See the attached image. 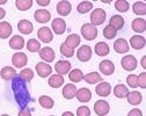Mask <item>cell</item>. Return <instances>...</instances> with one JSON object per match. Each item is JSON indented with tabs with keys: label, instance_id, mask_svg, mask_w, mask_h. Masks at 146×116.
<instances>
[{
	"label": "cell",
	"instance_id": "8992f818",
	"mask_svg": "<svg viewBox=\"0 0 146 116\" xmlns=\"http://www.w3.org/2000/svg\"><path fill=\"white\" fill-rule=\"evenodd\" d=\"M109 110H110V106L106 100H98L94 103V111L99 116H106Z\"/></svg>",
	"mask_w": 146,
	"mask_h": 116
},
{
	"label": "cell",
	"instance_id": "f6af8a7d",
	"mask_svg": "<svg viewBox=\"0 0 146 116\" xmlns=\"http://www.w3.org/2000/svg\"><path fill=\"white\" fill-rule=\"evenodd\" d=\"M137 77H138V86L141 88H146V73L141 72Z\"/></svg>",
	"mask_w": 146,
	"mask_h": 116
},
{
	"label": "cell",
	"instance_id": "74e56055",
	"mask_svg": "<svg viewBox=\"0 0 146 116\" xmlns=\"http://www.w3.org/2000/svg\"><path fill=\"white\" fill-rule=\"evenodd\" d=\"M93 8V4L90 1H81L78 6H77V11L80 14H86L88 12H90Z\"/></svg>",
	"mask_w": 146,
	"mask_h": 116
},
{
	"label": "cell",
	"instance_id": "681fc988",
	"mask_svg": "<svg viewBox=\"0 0 146 116\" xmlns=\"http://www.w3.org/2000/svg\"><path fill=\"white\" fill-rule=\"evenodd\" d=\"M5 15H6V12H5V9L0 7V20H1V19H4V17H5Z\"/></svg>",
	"mask_w": 146,
	"mask_h": 116
},
{
	"label": "cell",
	"instance_id": "f546056e",
	"mask_svg": "<svg viewBox=\"0 0 146 116\" xmlns=\"http://www.w3.org/2000/svg\"><path fill=\"white\" fill-rule=\"evenodd\" d=\"M84 80L90 85H93V84H98V83H101L102 81V78H101V75L98 73V72H90L86 75H84Z\"/></svg>",
	"mask_w": 146,
	"mask_h": 116
},
{
	"label": "cell",
	"instance_id": "816d5d0a",
	"mask_svg": "<svg viewBox=\"0 0 146 116\" xmlns=\"http://www.w3.org/2000/svg\"><path fill=\"white\" fill-rule=\"evenodd\" d=\"M62 116H74V114H73L72 111H65V113H63Z\"/></svg>",
	"mask_w": 146,
	"mask_h": 116
},
{
	"label": "cell",
	"instance_id": "d6a6232c",
	"mask_svg": "<svg viewBox=\"0 0 146 116\" xmlns=\"http://www.w3.org/2000/svg\"><path fill=\"white\" fill-rule=\"evenodd\" d=\"M68 78L73 83H79L84 79V73L81 70L76 69V70H72L71 72H68Z\"/></svg>",
	"mask_w": 146,
	"mask_h": 116
},
{
	"label": "cell",
	"instance_id": "4fadbf2b",
	"mask_svg": "<svg viewBox=\"0 0 146 116\" xmlns=\"http://www.w3.org/2000/svg\"><path fill=\"white\" fill-rule=\"evenodd\" d=\"M99 69L104 75H111L114 73V71H115V65H114V63L111 61H107L106 59V61H102L100 63Z\"/></svg>",
	"mask_w": 146,
	"mask_h": 116
},
{
	"label": "cell",
	"instance_id": "277c9868",
	"mask_svg": "<svg viewBox=\"0 0 146 116\" xmlns=\"http://www.w3.org/2000/svg\"><path fill=\"white\" fill-rule=\"evenodd\" d=\"M106 12L102 8H95L90 14V22L93 26H100L106 21Z\"/></svg>",
	"mask_w": 146,
	"mask_h": 116
},
{
	"label": "cell",
	"instance_id": "ab89813d",
	"mask_svg": "<svg viewBox=\"0 0 146 116\" xmlns=\"http://www.w3.org/2000/svg\"><path fill=\"white\" fill-rule=\"evenodd\" d=\"M115 8L121 13H125L129 11L130 5L127 1H125V0H117V1H115Z\"/></svg>",
	"mask_w": 146,
	"mask_h": 116
},
{
	"label": "cell",
	"instance_id": "60d3db41",
	"mask_svg": "<svg viewBox=\"0 0 146 116\" xmlns=\"http://www.w3.org/2000/svg\"><path fill=\"white\" fill-rule=\"evenodd\" d=\"M19 77L23 80V81H30L34 78V71L31 69H25L20 72Z\"/></svg>",
	"mask_w": 146,
	"mask_h": 116
},
{
	"label": "cell",
	"instance_id": "83f0119b",
	"mask_svg": "<svg viewBox=\"0 0 146 116\" xmlns=\"http://www.w3.org/2000/svg\"><path fill=\"white\" fill-rule=\"evenodd\" d=\"M48 83H49V86H51L52 88H59L64 84V78L63 75H59V74H52L49 78Z\"/></svg>",
	"mask_w": 146,
	"mask_h": 116
},
{
	"label": "cell",
	"instance_id": "6da1fadb",
	"mask_svg": "<svg viewBox=\"0 0 146 116\" xmlns=\"http://www.w3.org/2000/svg\"><path fill=\"white\" fill-rule=\"evenodd\" d=\"M12 88L14 92L16 103L22 109H25L30 101V94L28 92V88H27L25 81L20 78V77H15V78L12 80Z\"/></svg>",
	"mask_w": 146,
	"mask_h": 116
},
{
	"label": "cell",
	"instance_id": "44dd1931",
	"mask_svg": "<svg viewBox=\"0 0 146 116\" xmlns=\"http://www.w3.org/2000/svg\"><path fill=\"white\" fill-rule=\"evenodd\" d=\"M66 47H68L70 49H73L77 48L79 44H80V36L78 34H71L66 37L65 40V43H64Z\"/></svg>",
	"mask_w": 146,
	"mask_h": 116
},
{
	"label": "cell",
	"instance_id": "9a60e30c",
	"mask_svg": "<svg viewBox=\"0 0 146 116\" xmlns=\"http://www.w3.org/2000/svg\"><path fill=\"white\" fill-rule=\"evenodd\" d=\"M95 92H96V94L99 95V96H108L109 94L111 93V86H110V84L109 83H106V81H101L98 86H96V88H95Z\"/></svg>",
	"mask_w": 146,
	"mask_h": 116
},
{
	"label": "cell",
	"instance_id": "ac0fdd59",
	"mask_svg": "<svg viewBox=\"0 0 146 116\" xmlns=\"http://www.w3.org/2000/svg\"><path fill=\"white\" fill-rule=\"evenodd\" d=\"M126 99H127V102L132 106H137L139 103H141L143 101V95L140 92H137V91H132V92H129L126 95Z\"/></svg>",
	"mask_w": 146,
	"mask_h": 116
},
{
	"label": "cell",
	"instance_id": "30bf717a",
	"mask_svg": "<svg viewBox=\"0 0 146 116\" xmlns=\"http://www.w3.org/2000/svg\"><path fill=\"white\" fill-rule=\"evenodd\" d=\"M37 36L40 38V41L44 42V43H49L52 41L53 38V35H52V31L49 27H42L38 29L37 31Z\"/></svg>",
	"mask_w": 146,
	"mask_h": 116
},
{
	"label": "cell",
	"instance_id": "8fae6325",
	"mask_svg": "<svg viewBox=\"0 0 146 116\" xmlns=\"http://www.w3.org/2000/svg\"><path fill=\"white\" fill-rule=\"evenodd\" d=\"M34 17L38 23H46L51 19V14L46 9H37L34 13Z\"/></svg>",
	"mask_w": 146,
	"mask_h": 116
},
{
	"label": "cell",
	"instance_id": "ee69618b",
	"mask_svg": "<svg viewBox=\"0 0 146 116\" xmlns=\"http://www.w3.org/2000/svg\"><path fill=\"white\" fill-rule=\"evenodd\" d=\"M77 115L78 116H90V109L86 106H81L77 109Z\"/></svg>",
	"mask_w": 146,
	"mask_h": 116
},
{
	"label": "cell",
	"instance_id": "7402d4cb",
	"mask_svg": "<svg viewBox=\"0 0 146 116\" xmlns=\"http://www.w3.org/2000/svg\"><path fill=\"white\" fill-rule=\"evenodd\" d=\"M17 29H19L20 33L25 34V35H29L33 33L34 30V26L30 21L28 20H21L19 23H17Z\"/></svg>",
	"mask_w": 146,
	"mask_h": 116
},
{
	"label": "cell",
	"instance_id": "e575fe53",
	"mask_svg": "<svg viewBox=\"0 0 146 116\" xmlns=\"http://www.w3.org/2000/svg\"><path fill=\"white\" fill-rule=\"evenodd\" d=\"M15 5L19 11H28L33 6V0H16Z\"/></svg>",
	"mask_w": 146,
	"mask_h": 116
},
{
	"label": "cell",
	"instance_id": "8d00e7d4",
	"mask_svg": "<svg viewBox=\"0 0 146 116\" xmlns=\"http://www.w3.org/2000/svg\"><path fill=\"white\" fill-rule=\"evenodd\" d=\"M27 49L30 52H37L41 50V42L35 40V38H30L27 42Z\"/></svg>",
	"mask_w": 146,
	"mask_h": 116
},
{
	"label": "cell",
	"instance_id": "c3c4849f",
	"mask_svg": "<svg viewBox=\"0 0 146 116\" xmlns=\"http://www.w3.org/2000/svg\"><path fill=\"white\" fill-rule=\"evenodd\" d=\"M36 3H37L40 6H48L50 4V0H37Z\"/></svg>",
	"mask_w": 146,
	"mask_h": 116
},
{
	"label": "cell",
	"instance_id": "52a82bcc",
	"mask_svg": "<svg viewBox=\"0 0 146 116\" xmlns=\"http://www.w3.org/2000/svg\"><path fill=\"white\" fill-rule=\"evenodd\" d=\"M77 57L80 62H88L92 57V48L89 45H81L77 51Z\"/></svg>",
	"mask_w": 146,
	"mask_h": 116
},
{
	"label": "cell",
	"instance_id": "d6986e66",
	"mask_svg": "<svg viewBox=\"0 0 146 116\" xmlns=\"http://www.w3.org/2000/svg\"><path fill=\"white\" fill-rule=\"evenodd\" d=\"M77 99L80 101V102H88L90 99H92V92H90L88 88H79L77 89Z\"/></svg>",
	"mask_w": 146,
	"mask_h": 116
},
{
	"label": "cell",
	"instance_id": "484cf974",
	"mask_svg": "<svg viewBox=\"0 0 146 116\" xmlns=\"http://www.w3.org/2000/svg\"><path fill=\"white\" fill-rule=\"evenodd\" d=\"M131 27L135 33H144L146 30V21L141 17L135 19L131 23Z\"/></svg>",
	"mask_w": 146,
	"mask_h": 116
},
{
	"label": "cell",
	"instance_id": "e0dca14e",
	"mask_svg": "<svg viewBox=\"0 0 146 116\" xmlns=\"http://www.w3.org/2000/svg\"><path fill=\"white\" fill-rule=\"evenodd\" d=\"M114 49L117 53H125L129 51L130 47H129V43H127L126 40H124V38H118L114 43Z\"/></svg>",
	"mask_w": 146,
	"mask_h": 116
},
{
	"label": "cell",
	"instance_id": "cb8c5ba5",
	"mask_svg": "<svg viewBox=\"0 0 146 116\" xmlns=\"http://www.w3.org/2000/svg\"><path fill=\"white\" fill-rule=\"evenodd\" d=\"M77 94V87L73 85V84H67L64 86L63 88V96L67 100H71L76 96Z\"/></svg>",
	"mask_w": 146,
	"mask_h": 116
},
{
	"label": "cell",
	"instance_id": "7a4b0ae2",
	"mask_svg": "<svg viewBox=\"0 0 146 116\" xmlns=\"http://www.w3.org/2000/svg\"><path fill=\"white\" fill-rule=\"evenodd\" d=\"M81 35L84 36L85 40L87 41H93L98 36V29L92 23H85L81 27Z\"/></svg>",
	"mask_w": 146,
	"mask_h": 116
},
{
	"label": "cell",
	"instance_id": "ffe728a7",
	"mask_svg": "<svg viewBox=\"0 0 146 116\" xmlns=\"http://www.w3.org/2000/svg\"><path fill=\"white\" fill-rule=\"evenodd\" d=\"M9 47L14 50H21L25 47V40L20 35H14L9 40Z\"/></svg>",
	"mask_w": 146,
	"mask_h": 116
},
{
	"label": "cell",
	"instance_id": "5bb4252c",
	"mask_svg": "<svg viewBox=\"0 0 146 116\" xmlns=\"http://www.w3.org/2000/svg\"><path fill=\"white\" fill-rule=\"evenodd\" d=\"M54 70H56L57 74H59V75L67 74L71 70V63L68 61H59L54 65Z\"/></svg>",
	"mask_w": 146,
	"mask_h": 116
},
{
	"label": "cell",
	"instance_id": "f907efd6",
	"mask_svg": "<svg viewBox=\"0 0 146 116\" xmlns=\"http://www.w3.org/2000/svg\"><path fill=\"white\" fill-rule=\"evenodd\" d=\"M141 67L146 69V56H143V58H141Z\"/></svg>",
	"mask_w": 146,
	"mask_h": 116
},
{
	"label": "cell",
	"instance_id": "7dc6e473",
	"mask_svg": "<svg viewBox=\"0 0 146 116\" xmlns=\"http://www.w3.org/2000/svg\"><path fill=\"white\" fill-rule=\"evenodd\" d=\"M19 116H31V113L28 108H25V109H21L19 111Z\"/></svg>",
	"mask_w": 146,
	"mask_h": 116
},
{
	"label": "cell",
	"instance_id": "1f68e13d",
	"mask_svg": "<svg viewBox=\"0 0 146 116\" xmlns=\"http://www.w3.org/2000/svg\"><path fill=\"white\" fill-rule=\"evenodd\" d=\"M127 93H129V89H127V87L125 85H123V84H118L114 88V94H115L116 98H118V99L126 98Z\"/></svg>",
	"mask_w": 146,
	"mask_h": 116
},
{
	"label": "cell",
	"instance_id": "f1b7e54d",
	"mask_svg": "<svg viewBox=\"0 0 146 116\" xmlns=\"http://www.w3.org/2000/svg\"><path fill=\"white\" fill-rule=\"evenodd\" d=\"M109 25H110L111 27H114L116 30H119L124 27V19H123L122 15H113L110 17Z\"/></svg>",
	"mask_w": 146,
	"mask_h": 116
},
{
	"label": "cell",
	"instance_id": "f35d334b",
	"mask_svg": "<svg viewBox=\"0 0 146 116\" xmlns=\"http://www.w3.org/2000/svg\"><path fill=\"white\" fill-rule=\"evenodd\" d=\"M116 34H117V30L114 27H111L110 25H108L103 29V36L107 38V40H113V38L116 36Z\"/></svg>",
	"mask_w": 146,
	"mask_h": 116
},
{
	"label": "cell",
	"instance_id": "836d02e7",
	"mask_svg": "<svg viewBox=\"0 0 146 116\" xmlns=\"http://www.w3.org/2000/svg\"><path fill=\"white\" fill-rule=\"evenodd\" d=\"M38 102H40V105H41L43 108H45V109H51V108L53 107V105H54V101L50 98V96H48V95H42V96H40Z\"/></svg>",
	"mask_w": 146,
	"mask_h": 116
},
{
	"label": "cell",
	"instance_id": "4dcf8cb0",
	"mask_svg": "<svg viewBox=\"0 0 146 116\" xmlns=\"http://www.w3.org/2000/svg\"><path fill=\"white\" fill-rule=\"evenodd\" d=\"M109 51H110V49H109V45L106 42H99L95 44V53L98 56L104 57L109 53Z\"/></svg>",
	"mask_w": 146,
	"mask_h": 116
},
{
	"label": "cell",
	"instance_id": "9c48e42d",
	"mask_svg": "<svg viewBox=\"0 0 146 116\" xmlns=\"http://www.w3.org/2000/svg\"><path fill=\"white\" fill-rule=\"evenodd\" d=\"M36 72H37V74L41 77V78H46V77H49L52 72V67L44 63V62H41V63H37L36 64Z\"/></svg>",
	"mask_w": 146,
	"mask_h": 116
},
{
	"label": "cell",
	"instance_id": "11a10c76",
	"mask_svg": "<svg viewBox=\"0 0 146 116\" xmlns=\"http://www.w3.org/2000/svg\"><path fill=\"white\" fill-rule=\"evenodd\" d=\"M51 116H53V115H51Z\"/></svg>",
	"mask_w": 146,
	"mask_h": 116
},
{
	"label": "cell",
	"instance_id": "d4e9b609",
	"mask_svg": "<svg viewBox=\"0 0 146 116\" xmlns=\"http://www.w3.org/2000/svg\"><path fill=\"white\" fill-rule=\"evenodd\" d=\"M0 75L4 80H13L16 77V71L11 66H5L0 71Z\"/></svg>",
	"mask_w": 146,
	"mask_h": 116
},
{
	"label": "cell",
	"instance_id": "5b68a950",
	"mask_svg": "<svg viewBox=\"0 0 146 116\" xmlns=\"http://www.w3.org/2000/svg\"><path fill=\"white\" fill-rule=\"evenodd\" d=\"M12 63H13V65H14L15 67L21 69V67H23V66L27 65V63H28V57H27V55L23 53V52H16V53H14L13 57H12Z\"/></svg>",
	"mask_w": 146,
	"mask_h": 116
},
{
	"label": "cell",
	"instance_id": "603a6c76",
	"mask_svg": "<svg viewBox=\"0 0 146 116\" xmlns=\"http://www.w3.org/2000/svg\"><path fill=\"white\" fill-rule=\"evenodd\" d=\"M13 33V28L9 22L3 21L0 22V38H8Z\"/></svg>",
	"mask_w": 146,
	"mask_h": 116
},
{
	"label": "cell",
	"instance_id": "f5cc1de1",
	"mask_svg": "<svg viewBox=\"0 0 146 116\" xmlns=\"http://www.w3.org/2000/svg\"><path fill=\"white\" fill-rule=\"evenodd\" d=\"M7 1H6V0H4V1H0V4H6Z\"/></svg>",
	"mask_w": 146,
	"mask_h": 116
},
{
	"label": "cell",
	"instance_id": "b9f144b4",
	"mask_svg": "<svg viewBox=\"0 0 146 116\" xmlns=\"http://www.w3.org/2000/svg\"><path fill=\"white\" fill-rule=\"evenodd\" d=\"M126 83H127V85H129L131 88H137V86H138V77L136 74L127 75Z\"/></svg>",
	"mask_w": 146,
	"mask_h": 116
},
{
	"label": "cell",
	"instance_id": "4316f807",
	"mask_svg": "<svg viewBox=\"0 0 146 116\" xmlns=\"http://www.w3.org/2000/svg\"><path fill=\"white\" fill-rule=\"evenodd\" d=\"M71 9H72V6L68 1H65V0H63V1H59L58 5H57V13L59 15H63V16H66L71 13Z\"/></svg>",
	"mask_w": 146,
	"mask_h": 116
},
{
	"label": "cell",
	"instance_id": "3957f363",
	"mask_svg": "<svg viewBox=\"0 0 146 116\" xmlns=\"http://www.w3.org/2000/svg\"><path fill=\"white\" fill-rule=\"evenodd\" d=\"M121 65L124 70L126 71H133L138 66V62L136 59V57L132 55H126L121 59Z\"/></svg>",
	"mask_w": 146,
	"mask_h": 116
},
{
	"label": "cell",
	"instance_id": "2e32d148",
	"mask_svg": "<svg viewBox=\"0 0 146 116\" xmlns=\"http://www.w3.org/2000/svg\"><path fill=\"white\" fill-rule=\"evenodd\" d=\"M130 44L133 49L136 50H140L145 47L146 44V40H145V37L141 36V35H133L131 38H130Z\"/></svg>",
	"mask_w": 146,
	"mask_h": 116
},
{
	"label": "cell",
	"instance_id": "d590c367",
	"mask_svg": "<svg viewBox=\"0 0 146 116\" xmlns=\"http://www.w3.org/2000/svg\"><path fill=\"white\" fill-rule=\"evenodd\" d=\"M133 13L137 15H145L146 14V4L143 1H136L132 6Z\"/></svg>",
	"mask_w": 146,
	"mask_h": 116
},
{
	"label": "cell",
	"instance_id": "db71d44e",
	"mask_svg": "<svg viewBox=\"0 0 146 116\" xmlns=\"http://www.w3.org/2000/svg\"><path fill=\"white\" fill-rule=\"evenodd\" d=\"M1 116H9V115H8V114H3Z\"/></svg>",
	"mask_w": 146,
	"mask_h": 116
},
{
	"label": "cell",
	"instance_id": "7bdbcfd3",
	"mask_svg": "<svg viewBox=\"0 0 146 116\" xmlns=\"http://www.w3.org/2000/svg\"><path fill=\"white\" fill-rule=\"evenodd\" d=\"M60 53L65 57H73V55H74V50L73 49H70L68 47H66L64 43L60 45Z\"/></svg>",
	"mask_w": 146,
	"mask_h": 116
},
{
	"label": "cell",
	"instance_id": "ba28073f",
	"mask_svg": "<svg viewBox=\"0 0 146 116\" xmlns=\"http://www.w3.org/2000/svg\"><path fill=\"white\" fill-rule=\"evenodd\" d=\"M51 27H52L53 33H56L57 35H62L66 30V22L60 17H56V19H53Z\"/></svg>",
	"mask_w": 146,
	"mask_h": 116
},
{
	"label": "cell",
	"instance_id": "7c38bea8",
	"mask_svg": "<svg viewBox=\"0 0 146 116\" xmlns=\"http://www.w3.org/2000/svg\"><path fill=\"white\" fill-rule=\"evenodd\" d=\"M38 52H40V57L42 58V59H43L45 63H51V62H53L54 57H56V53H54L53 49H51V48H49V47H45V48L41 49Z\"/></svg>",
	"mask_w": 146,
	"mask_h": 116
},
{
	"label": "cell",
	"instance_id": "bcb514c9",
	"mask_svg": "<svg viewBox=\"0 0 146 116\" xmlns=\"http://www.w3.org/2000/svg\"><path fill=\"white\" fill-rule=\"evenodd\" d=\"M127 116H143V113H141L140 109L133 108V109H131L129 113H127Z\"/></svg>",
	"mask_w": 146,
	"mask_h": 116
}]
</instances>
